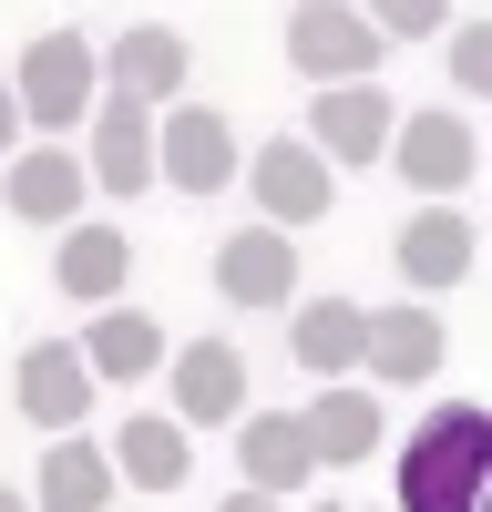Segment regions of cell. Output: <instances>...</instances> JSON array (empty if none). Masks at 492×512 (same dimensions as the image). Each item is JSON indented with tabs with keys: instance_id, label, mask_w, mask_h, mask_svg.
<instances>
[{
	"instance_id": "obj_1",
	"label": "cell",
	"mask_w": 492,
	"mask_h": 512,
	"mask_svg": "<svg viewBox=\"0 0 492 512\" xmlns=\"http://www.w3.org/2000/svg\"><path fill=\"white\" fill-rule=\"evenodd\" d=\"M482 461H492V420L472 400L431 410V431H410L400 461V512H482Z\"/></svg>"
},
{
	"instance_id": "obj_2",
	"label": "cell",
	"mask_w": 492,
	"mask_h": 512,
	"mask_svg": "<svg viewBox=\"0 0 492 512\" xmlns=\"http://www.w3.org/2000/svg\"><path fill=\"white\" fill-rule=\"evenodd\" d=\"M287 62H298L308 82H369V62H380V31H369L359 11H339V0H308V11H287Z\"/></svg>"
},
{
	"instance_id": "obj_3",
	"label": "cell",
	"mask_w": 492,
	"mask_h": 512,
	"mask_svg": "<svg viewBox=\"0 0 492 512\" xmlns=\"http://www.w3.org/2000/svg\"><path fill=\"white\" fill-rule=\"evenodd\" d=\"M82 93H93V52H82V31H41L31 52H21V123L62 134V123H82Z\"/></svg>"
},
{
	"instance_id": "obj_4",
	"label": "cell",
	"mask_w": 492,
	"mask_h": 512,
	"mask_svg": "<svg viewBox=\"0 0 492 512\" xmlns=\"http://www.w3.org/2000/svg\"><path fill=\"white\" fill-rule=\"evenodd\" d=\"M154 185H185V195H216V185H236V134H226V113H205V103L164 113Z\"/></svg>"
},
{
	"instance_id": "obj_5",
	"label": "cell",
	"mask_w": 492,
	"mask_h": 512,
	"mask_svg": "<svg viewBox=\"0 0 492 512\" xmlns=\"http://www.w3.org/2000/svg\"><path fill=\"white\" fill-rule=\"evenodd\" d=\"M400 277L410 287H462L472 277V216L462 205H431V216L400 226Z\"/></svg>"
},
{
	"instance_id": "obj_6",
	"label": "cell",
	"mask_w": 492,
	"mask_h": 512,
	"mask_svg": "<svg viewBox=\"0 0 492 512\" xmlns=\"http://www.w3.org/2000/svg\"><path fill=\"white\" fill-rule=\"evenodd\" d=\"M216 287L236 308H287V287H298V246L287 236H226L216 246Z\"/></svg>"
},
{
	"instance_id": "obj_7",
	"label": "cell",
	"mask_w": 492,
	"mask_h": 512,
	"mask_svg": "<svg viewBox=\"0 0 492 512\" xmlns=\"http://www.w3.org/2000/svg\"><path fill=\"white\" fill-rule=\"evenodd\" d=\"M82 400H93V359L82 349H21V410L41 431H82Z\"/></svg>"
},
{
	"instance_id": "obj_8",
	"label": "cell",
	"mask_w": 492,
	"mask_h": 512,
	"mask_svg": "<svg viewBox=\"0 0 492 512\" xmlns=\"http://www.w3.org/2000/svg\"><path fill=\"white\" fill-rule=\"evenodd\" d=\"M93 185H113V195L154 185V113L144 103H103L93 113Z\"/></svg>"
},
{
	"instance_id": "obj_9",
	"label": "cell",
	"mask_w": 492,
	"mask_h": 512,
	"mask_svg": "<svg viewBox=\"0 0 492 512\" xmlns=\"http://www.w3.org/2000/svg\"><path fill=\"white\" fill-rule=\"evenodd\" d=\"M236 461H246V492H298L308 472H318V461H308V431H298V420H287V410H257V420H246V431H236Z\"/></svg>"
},
{
	"instance_id": "obj_10",
	"label": "cell",
	"mask_w": 492,
	"mask_h": 512,
	"mask_svg": "<svg viewBox=\"0 0 492 512\" xmlns=\"http://www.w3.org/2000/svg\"><path fill=\"white\" fill-rule=\"evenodd\" d=\"M328 195H339V185H328V164H318L308 144H267V154H257V205H267L277 226L328 216Z\"/></svg>"
},
{
	"instance_id": "obj_11",
	"label": "cell",
	"mask_w": 492,
	"mask_h": 512,
	"mask_svg": "<svg viewBox=\"0 0 492 512\" xmlns=\"http://www.w3.org/2000/svg\"><path fill=\"white\" fill-rule=\"evenodd\" d=\"M441 349H451V338H441L431 308H390V318H369V338H359V359L380 369V379H400V390H410V379H431Z\"/></svg>"
},
{
	"instance_id": "obj_12",
	"label": "cell",
	"mask_w": 492,
	"mask_h": 512,
	"mask_svg": "<svg viewBox=\"0 0 492 512\" xmlns=\"http://www.w3.org/2000/svg\"><path fill=\"white\" fill-rule=\"evenodd\" d=\"M472 123L462 113H421V123H410V134H400V175L410 185H431V195H451V185H472Z\"/></svg>"
},
{
	"instance_id": "obj_13",
	"label": "cell",
	"mask_w": 492,
	"mask_h": 512,
	"mask_svg": "<svg viewBox=\"0 0 492 512\" xmlns=\"http://www.w3.org/2000/svg\"><path fill=\"white\" fill-rule=\"evenodd\" d=\"M318 144H328V164H380L390 154V93H369V82L328 93L318 103Z\"/></svg>"
},
{
	"instance_id": "obj_14",
	"label": "cell",
	"mask_w": 492,
	"mask_h": 512,
	"mask_svg": "<svg viewBox=\"0 0 492 512\" xmlns=\"http://www.w3.org/2000/svg\"><path fill=\"white\" fill-rule=\"evenodd\" d=\"M175 410H185V420H236V410H246V369H236V349H216V338L175 349Z\"/></svg>"
},
{
	"instance_id": "obj_15",
	"label": "cell",
	"mask_w": 492,
	"mask_h": 512,
	"mask_svg": "<svg viewBox=\"0 0 492 512\" xmlns=\"http://www.w3.org/2000/svg\"><path fill=\"white\" fill-rule=\"evenodd\" d=\"M298 431H308V461H369L380 451V400L369 390H328Z\"/></svg>"
},
{
	"instance_id": "obj_16",
	"label": "cell",
	"mask_w": 492,
	"mask_h": 512,
	"mask_svg": "<svg viewBox=\"0 0 492 512\" xmlns=\"http://www.w3.org/2000/svg\"><path fill=\"white\" fill-rule=\"evenodd\" d=\"M11 216H31V226H62V216H82V164L72 154H21L11 164Z\"/></svg>"
},
{
	"instance_id": "obj_17",
	"label": "cell",
	"mask_w": 492,
	"mask_h": 512,
	"mask_svg": "<svg viewBox=\"0 0 492 512\" xmlns=\"http://www.w3.org/2000/svg\"><path fill=\"white\" fill-rule=\"evenodd\" d=\"M113 502V461L93 441H52L41 451V512H103Z\"/></svg>"
},
{
	"instance_id": "obj_18",
	"label": "cell",
	"mask_w": 492,
	"mask_h": 512,
	"mask_svg": "<svg viewBox=\"0 0 492 512\" xmlns=\"http://www.w3.org/2000/svg\"><path fill=\"white\" fill-rule=\"evenodd\" d=\"M359 338H369V318L349 308V297H318V308H298V338H287V349H298L318 379H339L359 359Z\"/></svg>"
},
{
	"instance_id": "obj_19",
	"label": "cell",
	"mask_w": 492,
	"mask_h": 512,
	"mask_svg": "<svg viewBox=\"0 0 492 512\" xmlns=\"http://www.w3.org/2000/svg\"><path fill=\"white\" fill-rule=\"evenodd\" d=\"M123 267H134V246H123L113 226H72V236H62V256H52V277H62L72 297H113V287H123Z\"/></svg>"
},
{
	"instance_id": "obj_20",
	"label": "cell",
	"mask_w": 492,
	"mask_h": 512,
	"mask_svg": "<svg viewBox=\"0 0 492 512\" xmlns=\"http://www.w3.org/2000/svg\"><path fill=\"white\" fill-rule=\"evenodd\" d=\"M113 82H123V103L175 93V82H185V41H175V31H123V41H113Z\"/></svg>"
},
{
	"instance_id": "obj_21",
	"label": "cell",
	"mask_w": 492,
	"mask_h": 512,
	"mask_svg": "<svg viewBox=\"0 0 492 512\" xmlns=\"http://www.w3.org/2000/svg\"><path fill=\"white\" fill-rule=\"evenodd\" d=\"M164 359V338H154V318H134V308H113L103 328H93V379H144Z\"/></svg>"
},
{
	"instance_id": "obj_22",
	"label": "cell",
	"mask_w": 492,
	"mask_h": 512,
	"mask_svg": "<svg viewBox=\"0 0 492 512\" xmlns=\"http://www.w3.org/2000/svg\"><path fill=\"white\" fill-rule=\"evenodd\" d=\"M113 451H123V472H134L144 492H175V482H185V461H195V451H185V431H164V420H134Z\"/></svg>"
},
{
	"instance_id": "obj_23",
	"label": "cell",
	"mask_w": 492,
	"mask_h": 512,
	"mask_svg": "<svg viewBox=\"0 0 492 512\" xmlns=\"http://www.w3.org/2000/svg\"><path fill=\"white\" fill-rule=\"evenodd\" d=\"M369 31H380V52H390V41H431L451 11H441V0H390V11H359Z\"/></svg>"
},
{
	"instance_id": "obj_24",
	"label": "cell",
	"mask_w": 492,
	"mask_h": 512,
	"mask_svg": "<svg viewBox=\"0 0 492 512\" xmlns=\"http://www.w3.org/2000/svg\"><path fill=\"white\" fill-rule=\"evenodd\" d=\"M451 72H462L472 93H482V82H492V31H482V21H472L462 41H451Z\"/></svg>"
},
{
	"instance_id": "obj_25",
	"label": "cell",
	"mask_w": 492,
	"mask_h": 512,
	"mask_svg": "<svg viewBox=\"0 0 492 512\" xmlns=\"http://www.w3.org/2000/svg\"><path fill=\"white\" fill-rule=\"evenodd\" d=\"M11 134H21V93H0V154H11Z\"/></svg>"
},
{
	"instance_id": "obj_26",
	"label": "cell",
	"mask_w": 492,
	"mask_h": 512,
	"mask_svg": "<svg viewBox=\"0 0 492 512\" xmlns=\"http://www.w3.org/2000/svg\"><path fill=\"white\" fill-rule=\"evenodd\" d=\"M226 512H277V502H267V492H236V502H226Z\"/></svg>"
},
{
	"instance_id": "obj_27",
	"label": "cell",
	"mask_w": 492,
	"mask_h": 512,
	"mask_svg": "<svg viewBox=\"0 0 492 512\" xmlns=\"http://www.w3.org/2000/svg\"><path fill=\"white\" fill-rule=\"evenodd\" d=\"M0 512H21V492H11V482H0Z\"/></svg>"
}]
</instances>
